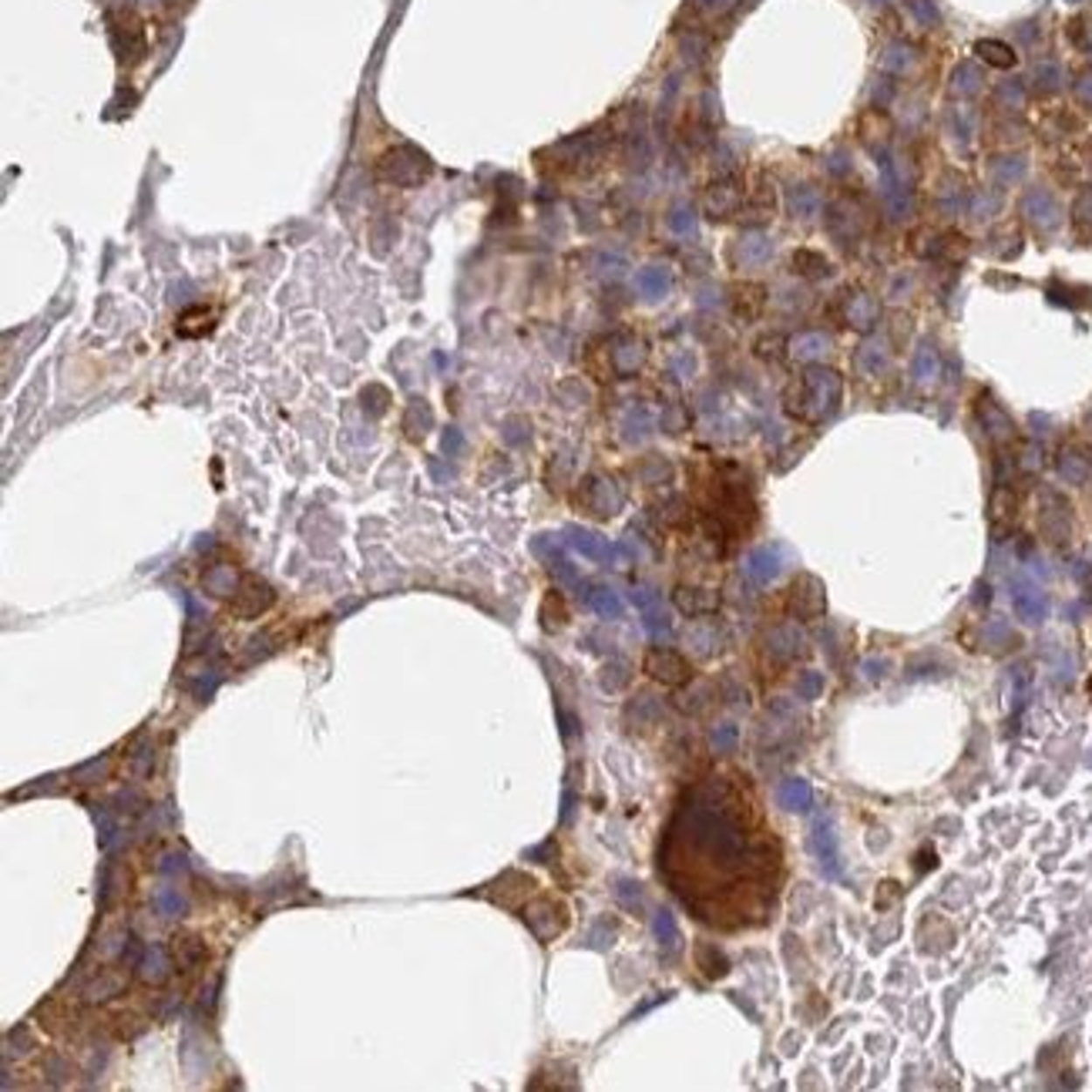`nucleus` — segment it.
I'll return each mask as SVG.
<instances>
[{
  "label": "nucleus",
  "mask_w": 1092,
  "mask_h": 1092,
  "mask_svg": "<svg viewBox=\"0 0 1092 1092\" xmlns=\"http://www.w3.org/2000/svg\"><path fill=\"white\" fill-rule=\"evenodd\" d=\"M373 172L380 182H390V185H420L434 172V162L414 145H397L377 158Z\"/></svg>",
  "instance_id": "obj_1"
},
{
  "label": "nucleus",
  "mask_w": 1092,
  "mask_h": 1092,
  "mask_svg": "<svg viewBox=\"0 0 1092 1092\" xmlns=\"http://www.w3.org/2000/svg\"><path fill=\"white\" fill-rule=\"evenodd\" d=\"M800 387V397H804V404L800 407H793V414L797 417H807V420H820V417L833 414V407H837V400H840V377L833 370H820V367H813V370L804 373V380L797 384Z\"/></svg>",
  "instance_id": "obj_2"
},
{
  "label": "nucleus",
  "mask_w": 1092,
  "mask_h": 1092,
  "mask_svg": "<svg viewBox=\"0 0 1092 1092\" xmlns=\"http://www.w3.org/2000/svg\"><path fill=\"white\" fill-rule=\"evenodd\" d=\"M524 924L531 928V935L538 941H555L568 928V908L551 895L535 897L531 904H524Z\"/></svg>",
  "instance_id": "obj_3"
},
{
  "label": "nucleus",
  "mask_w": 1092,
  "mask_h": 1092,
  "mask_svg": "<svg viewBox=\"0 0 1092 1092\" xmlns=\"http://www.w3.org/2000/svg\"><path fill=\"white\" fill-rule=\"evenodd\" d=\"M276 602V591L269 582H262L259 575H242L236 591L229 595V612L236 619H259L262 612L273 609Z\"/></svg>",
  "instance_id": "obj_4"
},
{
  "label": "nucleus",
  "mask_w": 1092,
  "mask_h": 1092,
  "mask_svg": "<svg viewBox=\"0 0 1092 1092\" xmlns=\"http://www.w3.org/2000/svg\"><path fill=\"white\" fill-rule=\"evenodd\" d=\"M642 669H646V676H653L662 686H686L693 679V666L676 649H662V646H655V649L646 653Z\"/></svg>",
  "instance_id": "obj_5"
},
{
  "label": "nucleus",
  "mask_w": 1092,
  "mask_h": 1092,
  "mask_svg": "<svg viewBox=\"0 0 1092 1092\" xmlns=\"http://www.w3.org/2000/svg\"><path fill=\"white\" fill-rule=\"evenodd\" d=\"M538 891V881L531 877V874H522V871H504L498 881H491L487 888H484V895L491 897L498 908H508V911H518L524 908V901Z\"/></svg>",
  "instance_id": "obj_6"
},
{
  "label": "nucleus",
  "mask_w": 1092,
  "mask_h": 1092,
  "mask_svg": "<svg viewBox=\"0 0 1092 1092\" xmlns=\"http://www.w3.org/2000/svg\"><path fill=\"white\" fill-rule=\"evenodd\" d=\"M810 847L820 857L824 874L837 881V877H840V851H837V833H833V824H830L827 810H817V813H813V824H810Z\"/></svg>",
  "instance_id": "obj_7"
},
{
  "label": "nucleus",
  "mask_w": 1092,
  "mask_h": 1092,
  "mask_svg": "<svg viewBox=\"0 0 1092 1092\" xmlns=\"http://www.w3.org/2000/svg\"><path fill=\"white\" fill-rule=\"evenodd\" d=\"M790 612L797 615V619H824V612H827V595H824V585L813 578V575H800L797 582H793V589H790Z\"/></svg>",
  "instance_id": "obj_8"
},
{
  "label": "nucleus",
  "mask_w": 1092,
  "mask_h": 1092,
  "mask_svg": "<svg viewBox=\"0 0 1092 1092\" xmlns=\"http://www.w3.org/2000/svg\"><path fill=\"white\" fill-rule=\"evenodd\" d=\"M673 602H676L679 612H686V615H709V612L720 609V595L709 589H689V585H679L673 591Z\"/></svg>",
  "instance_id": "obj_9"
},
{
  "label": "nucleus",
  "mask_w": 1092,
  "mask_h": 1092,
  "mask_svg": "<svg viewBox=\"0 0 1092 1092\" xmlns=\"http://www.w3.org/2000/svg\"><path fill=\"white\" fill-rule=\"evenodd\" d=\"M172 958L182 971H196L198 964L209 958V948H205V941L196 938V935H182V938L172 941Z\"/></svg>",
  "instance_id": "obj_10"
},
{
  "label": "nucleus",
  "mask_w": 1092,
  "mask_h": 1092,
  "mask_svg": "<svg viewBox=\"0 0 1092 1092\" xmlns=\"http://www.w3.org/2000/svg\"><path fill=\"white\" fill-rule=\"evenodd\" d=\"M777 800H780V807H784V810L804 813V810H810L813 790H810V784L804 780V777H790V780H784V784H780V790H777Z\"/></svg>",
  "instance_id": "obj_11"
},
{
  "label": "nucleus",
  "mask_w": 1092,
  "mask_h": 1092,
  "mask_svg": "<svg viewBox=\"0 0 1092 1092\" xmlns=\"http://www.w3.org/2000/svg\"><path fill=\"white\" fill-rule=\"evenodd\" d=\"M696 968L706 975V978H722L726 971H729V958L722 955L720 948L713 944V941H699L696 944Z\"/></svg>",
  "instance_id": "obj_12"
},
{
  "label": "nucleus",
  "mask_w": 1092,
  "mask_h": 1092,
  "mask_svg": "<svg viewBox=\"0 0 1092 1092\" xmlns=\"http://www.w3.org/2000/svg\"><path fill=\"white\" fill-rule=\"evenodd\" d=\"M135 968H138L142 982H149V985L165 982V978H169V955H165L162 948H145Z\"/></svg>",
  "instance_id": "obj_13"
},
{
  "label": "nucleus",
  "mask_w": 1092,
  "mask_h": 1092,
  "mask_svg": "<svg viewBox=\"0 0 1092 1092\" xmlns=\"http://www.w3.org/2000/svg\"><path fill=\"white\" fill-rule=\"evenodd\" d=\"M653 931H655V938H659V944L666 948V955H676L679 944H682V935H679V928H676V917L669 915V911H655Z\"/></svg>",
  "instance_id": "obj_14"
},
{
  "label": "nucleus",
  "mask_w": 1092,
  "mask_h": 1092,
  "mask_svg": "<svg viewBox=\"0 0 1092 1092\" xmlns=\"http://www.w3.org/2000/svg\"><path fill=\"white\" fill-rule=\"evenodd\" d=\"M568 622V609L565 602H562V595L558 591H548L545 602H542V629L545 632H558V629H565Z\"/></svg>",
  "instance_id": "obj_15"
},
{
  "label": "nucleus",
  "mask_w": 1092,
  "mask_h": 1092,
  "mask_svg": "<svg viewBox=\"0 0 1092 1092\" xmlns=\"http://www.w3.org/2000/svg\"><path fill=\"white\" fill-rule=\"evenodd\" d=\"M125 988V975H118V971H108V975H101V978H94V982L85 988V999L87 1002H108L111 995H118Z\"/></svg>",
  "instance_id": "obj_16"
},
{
  "label": "nucleus",
  "mask_w": 1092,
  "mask_h": 1092,
  "mask_svg": "<svg viewBox=\"0 0 1092 1092\" xmlns=\"http://www.w3.org/2000/svg\"><path fill=\"white\" fill-rule=\"evenodd\" d=\"M236 585H239V582H236V571H232L229 565H216V568H209V571H205V589L212 591V595L229 598V595L236 591Z\"/></svg>",
  "instance_id": "obj_17"
},
{
  "label": "nucleus",
  "mask_w": 1092,
  "mask_h": 1092,
  "mask_svg": "<svg viewBox=\"0 0 1092 1092\" xmlns=\"http://www.w3.org/2000/svg\"><path fill=\"white\" fill-rule=\"evenodd\" d=\"M770 649H773V655H780V659H793V655L804 653V639H800L797 629L786 625V629H777V632H773V646H770Z\"/></svg>",
  "instance_id": "obj_18"
},
{
  "label": "nucleus",
  "mask_w": 1092,
  "mask_h": 1092,
  "mask_svg": "<svg viewBox=\"0 0 1092 1092\" xmlns=\"http://www.w3.org/2000/svg\"><path fill=\"white\" fill-rule=\"evenodd\" d=\"M212 320H216L212 309H202V306H198V309H189V313H182V320H178V333H182V336H202L205 329L212 327Z\"/></svg>",
  "instance_id": "obj_19"
},
{
  "label": "nucleus",
  "mask_w": 1092,
  "mask_h": 1092,
  "mask_svg": "<svg viewBox=\"0 0 1092 1092\" xmlns=\"http://www.w3.org/2000/svg\"><path fill=\"white\" fill-rule=\"evenodd\" d=\"M427 427H431V411H427V404L424 400H414L411 407H407V417H404V431L420 440V437L427 434Z\"/></svg>",
  "instance_id": "obj_20"
},
{
  "label": "nucleus",
  "mask_w": 1092,
  "mask_h": 1092,
  "mask_svg": "<svg viewBox=\"0 0 1092 1092\" xmlns=\"http://www.w3.org/2000/svg\"><path fill=\"white\" fill-rule=\"evenodd\" d=\"M978 58L995 67H1012L1015 65V51L1005 47L1002 41H978Z\"/></svg>",
  "instance_id": "obj_21"
},
{
  "label": "nucleus",
  "mask_w": 1092,
  "mask_h": 1092,
  "mask_svg": "<svg viewBox=\"0 0 1092 1092\" xmlns=\"http://www.w3.org/2000/svg\"><path fill=\"white\" fill-rule=\"evenodd\" d=\"M571 545L578 548L582 555H589V558H605V555H609V548H605V542H602L598 535L578 531V528H571Z\"/></svg>",
  "instance_id": "obj_22"
},
{
  "label": "nucleus",
  "mask_w": 1092,
  "mask_h": 1092,
  "mask_svg": "<svg viewBox=\"0 0 1092 1092\" xmlns=\"http://www.w3.org/2000/svg\"><path fill=\"white\" fill-rule=\"evenodd\" d=\"M589 605L595 612H598V615H602V619H619V615H622V602H619V598H615V591H609V589H595L589 595Z\"/></svg>",
  "instance_id": "obj_23"
},
{
  "label": "nucleus",
  "mask_w": 1092,
  "mask_h": 1092,
  "mask_svg": "<svg viewBox=\"0 0 1092 1092\" xmlns=\"http://www.w3.org/2000/svg\"><path fill=\"white\" fill-rule=\"evenodd\" d=\"M1015 605H1019V615L1026 619V622H1042V615H1046V598L1039 595V591H1022L1019 598H1015Z\"/></svg>",
  "instance_id": "obj_24"
},
{
  "label": "nucleus",
  "mask_w": 1092,
  "mask_h": 1092,
  "mask_svg": "<svg viewBox=\"0 0 1092 1092\" xmlns=\"http://www.w3.org/2000/svg\"><path fill=\"white\" fill-rule=\"evenodd\" d=\"M615 901H619V908H625V911H642V888L635 884V881H619L615 884Z\"/></svg>",
  "instance_id": "obj_25"
},
{
  "label": "nucleus",
  "mask_w": 1092,
  "mask_h": 1092,
  "mask_svg": "<svg viewBox=\"0 0 1092 1092\" xmlns=\"http://www.w3.org/2000/svg\"><path fill=\"white\" fill-rule=\"evenodd\" d=\"M750 575H753L757 582L773 578V575H777V558H773L770 551H753V555H750Z\"/></svg>",
  "instance_id": "obj_26"
},
{
  "label": "nucleus",
  "mask_w": 1092,
  "mask_h": 1092,
  "mask_svg": "<svg viewBox=\"0 0 1092 1092\" xmlns=\"http://www.w3.org/2000/svg\"><path fill=\"white\" fill-rule=\"evenodd\" d=\"M602 686H605L609 693L625 689V686H629V666H625V662H609V666L602 669Z\"/></svg>",
  "instance_id": "obj_27"
},
{
  "label": "nucleus",
  "mask_w": 1092,
  "mask_h": 1092,
  "mask_svg": "<svg viewBox=\"0 0 1092 1092\" xmlns=\"http://www.w3.org/2000/svg\"><path fill=\"white\" fill-rule=\"evenodd\" d=\"M797 693H800V699H817L820 693H824V676H820V673H813V669L804 673L800 682H797Z\"/></svg>",
  "instance_id": "obj_28"
},
{
  "label": "nucleus",
  "mask_w": 1092,
  "mask_h": 1092,
  "mask_svg": "<svg viewBox=\"0 0 1092 1092\" xmlns=\"http://www.w3.org/2000/svg\"><path fill=\"white\" fill-rule=\"evenodd\" d=\"M182 908H185V901L178 897V891H172V888H162V891H158V911L165 917L182 915Z\"/></svg>",
  "instance_id": "obj_29"
},
{
  "label": "nucleus",
  "mask_w": 1092,
  "mask_h": 1092,
  "mask_svg": "<svg viewBox=\"0 0 1092 1092\" xmlns=\"http://www.w3.org/2000/svg\"><path fill=\"white\" fill-rule=\"evenodd\" d=\"M733 746H736V726H729V722H726V726H716V729H713V750H716V753H726V750H733Z\"/></svg>",
  "instance_id": "obj_30"
},
{
  "label": "nucleus",
  "mask_w": 1092,
  "mask_h": 1092,
  "mask_svg": "<svg viewBox=\"0 0 1092 1092\" xmlns=\"http://www.w3.org/2000/svg\"><path fill=\"white\" fill-rule=\"evenodd\" d=\"M642 622H646V629H649L653 635H666V632H669V619H666V612L653 609V605L646 609V619H642Z\"/></svg>",
  "instance_id": "obj_31"
},
{
  "label": "nucleus",
  "mask_w": 1092,
  "mask_h": 1092,
  "mask_svg": "<svg viewBox=\"0 0 1092 1092\" xmlns=\"http://www.w3.org/2000/svg\"><path fill=\"white\" fill-rule=\"evenodd\" d=\"M860 673H864V679H881L884 676V673H888V662H884V659H864V662H860Z\"/></svg>",
  "instance_id": "obj_32"
},
{
  "label": "nucleus",
  "mask_w": 1092,
  "mask_h": 1092,
  "mask_svg": "<svg viewBox=\"0 0 1092 1092\" xmlns=\"http://www.w3.org/2000/svg\"><path fill=\"white\" fill-rule=\"evenodd\" d=\"M931 864H935V851H931V847H924V851H921V864H917V871H928Z\"/></svg>",
  "instance_id": "obj_33"
},
{
  "label": "nucleus",
  "mask_w": 1092,
  "mask_h": 1092,
  "mask_svg": "<svg viewBox=\"0 0 1092 1092\" xmlns=\"http://www.w3.org/2000/svg\"><path fill=\"white\" fill-rule=\"evenodd\" d=\"M447 444H451V451H458V447H460V437H458V431H451V434L444 437V447H447Z\"/></svg>",
  "instance_id": "obj_34"
},
{
  "label": "nucleus",
  "mask_w": 1092,
  "mask_h": 1092,
  "mask_svg": "<svg viewBox=\"0 0 1092 1092\" xmlns=\"http://www.w3.org/2000/svg\"><path fill=\"white\" fill-rule=\"evenodd\" d=\"M1089 696H1092V679H1089Z\"/></svg>",
  "instance_id": "obj_35"
}]
</instances>
